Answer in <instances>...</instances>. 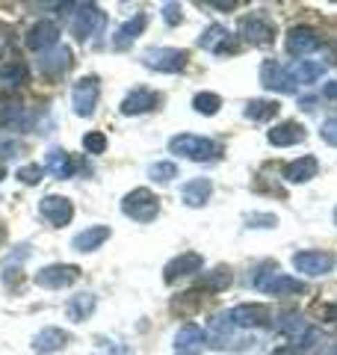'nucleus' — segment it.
Here are the masks:
<instances>
[{"label": "nucleus", "mask_w": 337, "mask_h": 355, "mask_svg": "<svg viewBox=\"0 0 337 355\" xmlns=\"http://www.w3.org/2000/svg\"><path fill=\"white\" fill-rule=\"evenodd\" d=\"M168 151L181 154V157H187V160H198V163H210V160H216L222 154L219 142H213L207 137H196V133H181V137H172V139H168Z\"/></svg>", "instance_id": "nucleus-1"}, {"label": "nucleus", "mask_w": 337, "mask_h": 355, "mask_svg": "<svg viewBox=\"0 0 337 355\" xmlns=\"http://www.w3.org/2000/svg\"><path fill=\"white\" fill-rule=\"evenodd\" d=\"M254 287L263 291L269 296H284V293H305V282L293 279V275H284L278 272V263H263V270L257 272L254 279Z\"/></svg>", "instance_id": "nucleus-2"}, {"label": "nucleus", "mask_w": 337, "mask_h": 355, "mask_svg": "<svg viewBox=\"0 0 337 355\" xmlns=\"http://www.w3.org/2000/svg\"><path fill=\"white\" fill-rule=\"evenodd\" d=\"M121 214L130 216L133 222H154L157 214H160V198L151 190L139 187V190H133L121 198Z\"/></svg>", "instance_id": "nucleus-3"}, {"label": "nucleus", "mask_w": 337, "mask_h": 355, "mask_svg": "<svg viewBox=\"0 0 337 355\" xmlns=\"http://www.w3.org/2000/svg\"><path fill=\"white\" fill-rule=\"evenodd\" d=\"M98 95H101V80H98V77L95 74L80 77V80L74 83V89H71V107H74V113L80 116V119H89V116L95 113Z\"/></svg>", "instance_id": "nucleus-4"}, {"label": "nucleus", "mask_w": 337, "mask_h": 355, "mask_svg": "<svg viewBox=\"0 0 337 355\" xmlns=\"http://www.w3.org/2000/svg\"><path fill=\"white\" fill-rule=\"evenodd\" d=\"M104 24H107V15L101 12L95 3H83V6H77V15L71 21V33L77 42H89L95 33L104 30Z\"/></svg>", "instance_id": "nucleus-5"}, {"label": "nucleus", "mask_w": 337, "mask_h": 355, "mask_svg": "<svg viewBox=\"0 0 337 355\" xmlns=\"http://www.w3.org/2000/svg\"><path fill=\"white\" fill-rule=\"evenodd\" d=\"M187 51H178V48H148L142 53V62L154 71H163V74H175V71H184L187 69Z\"/></svg>", "instance_id": "nucleus-6"}, {"label": "nucleus", "mask_w": 337, "mask_h": 355, "mask_svg": "<svg viewBox=\"0 0 337 355\" xmlns=\"http://www.w3.org/2000/svg\"><path fill=\"white\" fill-rule=\"evenodd\" d=\"M240 36L249 44H273L275 39V21L266 12H249L240 21Z\"/></svg>", "instance_id": "nucleus-7"}, {"label": "nucleus", "mask_w": 337, "mask_h": 355, "mask_svg": "<svg viewBox=\"0 0 337 355\" xmlns=\"http://www.w3.org/2000/svg\"><path fill=\"white\" fill-rule=\"evenodd\" d=\"M293 270L302 275H325L334 270V254L331 252H317V249H308V252H296L293 254Z\"/></svg>", "instance_id": "nucleus-8"}, {"label": "nucleus", "mask_w": 337, "mask_h": 355, "mask_svg": "<svg viewBox=\"0 0 337 355\" xmlns=\"http://www.w3.org/2000/svg\"><path fill=\"white\" fill-rule=\"evenodd\" d=\"M77 279H80V270L74 263H51L36 272V284L48 287V291H62V287L74 284Z\"/></svg>", "instance_id": "nucleus-9"}, {"label": "nucleus", "mask_w": 337, "mask_h": 355, "mask_svg": "<svg viewBox=\"0 0 337 355\" xmlns=\"http://www.w3.org/2000/svg\"><path fill=\"white\" fill-rule=\"evenodd\" d=\"M228 320L234 323V329H261V326H269V320H273V314H269L266 305H237L228 311Z\"/></svg>", "instance_id": "nucleus-10"}, {"label": "nucleus", "mask_w": 337, "mask_h": 355, "mask_svg": "<svg viewBox=\"0 0 337 355\" xmlns=\"http://www.w3.org/2000/svg\"><path fill=\"white\" fill-rule=\"evenodd\" d=\"M261 86L263 89H275V92H287V95L299 89L296 80L290 77V71L275 60H263L261 62Z\"/></svg>", "instance_id": "nucleus-11"}, {"label": "nucleus", "mask_w": 337, "mask_h": 355, "mask_svg": "<svg viewBox=\"0 0 337 355\" xmlns=\"http://www.w3.org/2000/svg\"><path fill=\"white\" fill-rule=\"evenodd\" d=\"M24 44H27L30 51H36V53L51 51V48L60 44V27H56L53 21H36V24L27 30Z\"/></svg>", "instance_id": "nucleus-12"}, {"label": "nucleus", "mask_w": 337, "mask_h": 355, "mask_svg": "<svg viewBox=\"0 0 337 355\" xmlns=\"http://www.w3.org/2000/svg\"><path fill=\"white\" fill-rule=\"evenodd\" d=\"M284 48H287L290 57L302 60V57H308V53H313L320 48V36H317V30H311V27H290Z\"/></svg>", "instance_id": "nucleus-13"}, {"label": "nucleus", "mask_w": 337, "mask_h": 355, "mask_svg": "<svg viewBox=\"0 0 337 355\" xmlns=\"http://www.w3.org/2000/svg\"><path fill=\"white\" fill-rule=\"evenodd\" d=\"M71 51L65 48V44H56V48L51 51H44L42 57H39V71L48 77V80H56V77H62L65 71L71 69Z\"/></svg>", "instance_id": "nucleus-14"}, {"label": "nucleus", "mask_w": 337, "mask_h": 355, "mask_svg": "<svg viewBox=\"0 0 337 355\" xmlns=\"http://www.w3.org/2000/svg\"><path fill=\"white\" fill-rule=\"evenodd\" d=\"M198 44H201V51H210V53H216V57L237 51V39H234L222 24H210V27L198 36Z\"/></svg>", "instance_id": "nucleus-15"}, {"label": "nucleus", "mask_w": 337, "mask_h": 355, "mask_svg": "<svg viewBox=\"0 0 337 355\" xmlns=\"http://www.w3.org/2000/svg\"><path fill=\"white\" fill-rule=\"evenodd\" d=\"M39 214L48 219L51 225L62 228V225H69V222H71V216H74V205H71L65 196H44L42 202H39Z\"/></svg>", "instance_id": "nucleus-16"}, {"label": "nucleus", "mask_w": 337, "mask_h": 355, "mask_svg": "<svg viewBox=\"0 0 337 355\" xmlns=\"http://www.w3.org/2000/svg\"><path fill=\"white\" fill-rule=\"evenodd\" d=\"M205 343H207V331H201V326L196 323H187L175 335V355H201Z\"/></svg>", "instance_id": "nucleus-17"}, {"label": "nucleus", "mask_w": 337, "mask_h": 355, "mask_svg": "<svg viewBox=\"0 0 337 355\" xmlns=\"http://www.w3.org/2000/svg\"><path fill=\"white\" fill-rule=\"evenodd\" d=\"M201 266H205V258H201L198 252H184V254H178V258H172V261L166 263L163 279H166V284H172L175 279H184V275L201 272Z\"/></svg>", "instance_id": "nucleus-18"}, {"label": "nucleus", "mask_w": 337, "mask_h": 355, "mask_svg": "<svg viewBox=\"0 0 337 355\" xmlns=\"http://www.w3.org/2000/svg\"><path fill=\"white\" fill-rule=\"evenodd\" d=\"M207 340L210 347L216 349H225V347H243L245 340H240L237 335H234V323L228 320V314H216L210 323V331H207Z\"/></svg>", "instance_id": "nucleus-19"}, {"label": "nucleus", "mask_w": 337, "mask_h": 355, "mask_svg": "<svg viewBox=\"0 0 337 355\" xmlns=\"http://www.w3.org/2000/svg\"><path fill=\"white\" fill-rule=\"evenodd\" d=\"M157 104H160V95L151 92V89H133V92H128V98L121 101V113L125 116H142V113H151V110H157Z\"/></svg>", "instance_id": "nucleus-20"}, {"label": "nucleus", "mask_w": 337, "mask_h": 355, "mask_svg": "<svg viewBox=\"0 0 337 355\" xmlns=\"http://www.w3.org/2000/svg\"><path fill=\"white\" fill-rule=\"evenodd\" d=\"M317 172H320V160L313 157V154H305V157L284 166V181L287 184H308L311 178H317Z\"/></svg>", "instance_id": "nucleus-21"}, {"label": "nucleus", "mask_w": 337, "mask_h": 355, "mask_svg": "<svg viewBox=\"0 0 337 355\" xmlns=\"http://www.w3.org/2000/svg\"><path fill=\"white\" fill-rule=\"evenodd\" d=\"M305 137L308 133L296 119L281 121V125H275L273 130H269V142H273L275 148H287V146H296V142H305Z\"/></svg>", "instance_id": "nucleus-22"}, {"label": "nucleus", "mask_w": 337, "mask_h": 355, "mask_svg": "<svg viewBox=\"0 0 337 355\" xmlns=\"http://www.w3.org/2000/svg\"><path fill=\"white\" fill-rule=\"evenodd\" d=\"M145 27H148V15H145V12H137L130 21H125V24H121V27L116 30L112 48H116V51H125L128 44H133V42H137V39L142 36V30H145Z\"/></svg>", "instance_id": "nucleus-23"}, {"label": "nucleus", "mask_w": 337, "mask_h": 355, "mask_svg": "<svg viewBox=\"0 0 337 355\" xmlns=\"http://www.w3.org/2000/svg\"><path fill=\"white\" fill-rule=\"evenodd\" d=\"M65 343H69V331L65 329H42L36 338H33V349H36L39 355H51V352H60Z\"/></svg>", "instance_id": "nucleus-24"}, {"label": "nucleus", "mask_w": 337, "mask_h": 355, "mask_svg": "<svg viewBox=\"0 0 337 355\" xmlns=\"http://www.w3.org/2000/svg\"><path fill=\"white\" fill-rule=\"evenodd\" d=\"M110 234L112 231L107 228V225H92V228H83L80 234H74V240H71V249L74 252H95L101 243H107L110 240Z\"/></svg>", "instance_id": "nucleus-25"}, {"label": "nucleus", "mask_w": 337, "mask_h": 355, "mask_svg": "<svg viewBox=\"0 0 337 355\" xmlns=\"http://www.w3.org/2000/svg\"><path fill=\"white\" fill-rule=\"evenodd\" d=\"M210 193H213V184L207 181V178H196V181H189V184L181 187V198H184L187 207H201V205H207Z\"/></svg>", "instance_id": "nucleus-26"}, {"label": "nucleus", "mask_w": 337, "mask_h": 355, "mask_svg": "<svg viewBox=\"0 0 337 355\" xmlns=\"http://www.w3.org/2000/svg\"><path fill=\"white\" fill-rule=\"evenodd\" d=\"M287 71L296 80V86H302V83H317L320 77L325 74V65L322 62H313V60H299L293 65H287Z\"/></svg>", "instance_id": "nucleus-27"}, {"label": "nucleus", "mask_w": 337, "mask_h": 355, "mask_svg": "<svg viewBox=\"0 0 337 355\" xmlns=\"http://www.w3.org/2000/svg\"><path fill=\"white\" fill-rule=\"evenodd\" d=\"M0 80H6V83L27 80V65L18 53H3V57H0Z\"/></svg>", "instance_id": "nucleus-28"}, {"label": "nucleus", "mask_w": 337, "mask_h": 355, "mask_svg": "<svg viewBox=\"0 0 337 355\" xmlns=\"http://www.w3.org/2000/svg\"><path fill=\"white\" fill-rule=\"evenodd\" d=\"M44 169H48L53 178H71L74 175V163L69 157V151L51 148L48 151V160H44Z\"/></svg>", "instance_id": "nucleus-29"}, {"label": "nucleus", "mask_w": 337, "mask_h": 355, "mask_svg": "<svg viewBox=\"0 0 337 355\" xmlns=\"http://www.w3.org/2000/svg\"><path fill=\"white\" fill-rule=\"evenodd\" d=\"M98 305V299L92 293H80V296H71V302H69V320H74V323H83V320L92 317V311Z\"/></svg>", "instance_id": "nucleus-30"}, {"label": "nucleus", "mask_w": 337, "mask_h": 355, "mask_svg": "<svg viewBox=\"0 0 337 355\" xmlns=\"http://www.w3.org/2000/svg\"><path fill=\"white\" fill-rule=\"evenodd\" d=\"M278 110L281 104L278 101H263V98H254V101L245 104V119H252V121H269L273 116H278Z\"/></svg>", "instance_id": "nucleus-31"}, {"label": "nucleus", "mask_w": 337, "mask_h": 355, "mask_svg": "<svg viewBox=\"0 0 337 355\" xmlns=\"http://www.w3.org/2000/svg\"><path fill=\"white\" fill-rule=\"evenodd\" d=\"M228 284H231V270L228 266H216V270L201 275V291H207V293H219Z\"/></svg>", "instance_id": "nucleus-32"}, {"label": "nucleus", "mask_w": 337, "mask_h": 355, "mask_svg": "<svg viewBox=\"0 0 337 355\" xmlns=\"http://www.w3.org/2000/svg\"><path fill=\"white\" fill-rule=\"evenodd\" d=\"M193 107H196V113H201V116H216L219 107H222V98L216 92H198L193 98Z\"/></svg>", "instance_id": "nucleus-33"}, {"label": "nucleus", "mask_w": 337, "mask_h": 355, "mask_svg": "<svg viewBox=\"0 0 337 355\" xmlns=\"http://www.w3.org/2000/svg\"><path fill=\"white\" fill-rule=\"evenodd\" d=\"M172 308L178 311L181 317H189V314H196V311L201 308V291H187V293H181L172 302Z\"/></svg>", "instance_id": "nucleus-34"}, {"label": "nucleus", "mask_w": 337, "mask_h": 355, "mask_svg": "<svg viewBox=\"0 0 337 355\" xmlns=\"http://www.w3.org/2000/svg\"><path fill=\"white\" fill-rule=\"evenodd\" d=\"M24 116V107L12 98H0V128H12L15 121Z\"/></svg>", "instance_id": "nucleus-35"}, {"label": "nucleus", "mask_w": 337, "mask_h": 355, "mask_svg": "<svg viewBox=\"0 0 337 355\" xmlns=\"http://www.w3.org/2000/svg\"><path fill=\"white\" fill-rule=\"evenodd\" d=\"M148 172H151L154 181L168 184V181H172V178H178V166H175V163H154Z\"/></svg>", "instance_id": "nucleus-36"}, {"label": "nucleus", "mask_w": 337, "mask_h": 355, "mask_svg": "<svg viewBox=\"0 0 337 355\" xmlns=\"http://www.w3.org/2000/svg\"><path fill=\"white\" fill-rule=\"evenodd\" d=\"M83 148L89 154H104L107 151V137H104V133H98V130L86 133V137H83Z\"/></svg>", "instance_id": "nucleus-37"}, {"label": "nucleus", "mask_w": 337, "mask_h": 355, "mask_svg": "<svg viewBox=\"0 0 337 355\" xmlns=\"http://www.w3.org/2000/svg\"><path fill=\"white\" fill-rule=\"evenodd\" d=\"M42 166H36V163H33V166H21V169L15 172V178H18V181L21 184H27V187H33V184H39L42 181Z\"/></svg>", "instance_id": "nucleus-38"}, {"label": "nucleus", "mask_w": 337, "mask_h": 355, "mask_svg": "<svg viewBox=\"0 0 337 355\" xmlns=\"http://www.w3.org/2000/svg\"><path fill=\"white\" fill-rule=\"evenodd\" d=\"M245 225H249V228H275L278 216L275 214H249V216H245Z\"/></svg>", "instance_id": "nucleus-39"}, {"label": "nucleus", "mask_w": 337, "mask_h": 355, "mask_svg": "<svg viewBox=\"0 0 337 355\" xmlns=\"http://www.w3.org/2000/svg\"><path fill=\"white\" fill-rule=\"evenodd\" d=\"M302 329H305V323H302L299 314H284L281 317V323H278L281 335H296V331H302Z\"/></svg>", "instance_id": "nucleus-40"}, {"label": "nucleus", "mask_w": 337, "mask_h": 355, "mask_svg": "<svg viewBox=\"0 0 337 355\" xmlns=\"http://www.w3.org/2000/svg\"><path fill=\"white\" fill-rule=\"evenodd\" d=\"M320 133H322V139L329 142V146H337V116H334V119H329V121H322Z\"/></svg>", "instance_id": "nucleus-41"}, {"label": "nucleus", "mask_w": 337, "mask_h": 355, "mask_svg": "<svg viewBox=\"0 0 337 355\" xmlns=\"http://www.w3.org/2000/svg\"><path fill=\"white\" fill-rule=\"evenodd\" d=\"M163 18H166V24H181V3H166Z\"/></svg>", "instance_id": "nucleus-42"}, {"label": "nucleus", "mask_w": 337, "mask_h": 355, "mask_svg": "<svg viewBox=\"0 0 337 355\" xmlns=\"http://www.w3.org/2000/svg\"><path fill=\"white\" fill-rule=\"evenodd\" d=\"M21 151H24V146H21V142H12V139L0 142V157H18Z\"/></svg>", "instance_id": "nucleus-43"}, {"label": "nucleus", "mask_w": 337, "mask_h": 355, "mask_svg": "<svg viewBox=\"0 0 337 355\" xmlns=\"http://www.w3.org/2000/svg\"><path fill=\"white\" fill-rule=\"evenodd\" d=\"M322 98H329V101H337V80H329L322 86Z\"/></svg>", "instance_id": "nucleus-44"}, {"label": "nucleus", "mask_w": 337, "mask_h": 355, "mask_svg": "<svg viewBox=\"0 0 337 355\" xmlns=\"http://www.w3.org/2000/svg\"><path fill=\"white\" fill-rule=\"evenodd\" d=\"M273 355H299V352H296L293 347H281V349H275Z\"/></svg>", "instance_id": "nucleus-45"}, {"label": "nucleus", "mask_w": 337, "mask_h": 355, "mask_svg": "<svg viewBox=\"0 0 337 355\" xmlns=\"http://www.w3.org/2000/svg\"><path fill=\"white\" fill-rule=\"evenodd\" d=\"M213 9H237V3H234V0H231V3H210Z\"/></svg>", "instance_id": "nucleus-46"}, {"label": "nucleus", "mask_w": 337, "mask_h": 355, "mask_svg": "<svg viewBox=\"0 0 337 355\" xmlns=\"http://www.w3.org/2000/svg\"><path fill=\"white\" fill-rule=\"evenodd\" d=\"M329 314H331V317L337 320V305H331V308H329Z\"/></svg>", "instance_id": "nucleus-47"}, {"label": "nucleus", "mask_w": 337, "mask_h": 355, "mask_svg": "<svg viewBox=\"0 0 337 355\" xmlns=\"http://www.w3.org/2000/svg\"><path fill=\"white\" fill-rule=\"evenodd\" d=\"M325 355H337V343H334V347H331L329 352H325Z\"/></svg>", "instance_id": "nucleus-48"}, {"label": "nucleus", "mask_w": 337, "mask_h": 355, "mask_svg": "<svg viewBox=\"0 0 337 355\" xmlns=\"http://www.w3.org/2000/svg\"><path fill=\"white\" fill-rule=\"evenodd\" d=\"M3 178H6V169H3V166H0V181H3Z\"/></svg>", "instance_id": "nucleus-49"}, {"label": "nucleus", "mask_w": 337, "mask_h": 355, "mask_svg": "<svg viewBox=\"0 0 337 355\" xmlns=\"http://www.w3.org/2000/svg\"><path fill=\"white\" fill-rule=\"evenodd\" d=\"M334 222H337V210H334Z\"/></svg>", "instance_id": "nucleus-50"}]
</instances>
